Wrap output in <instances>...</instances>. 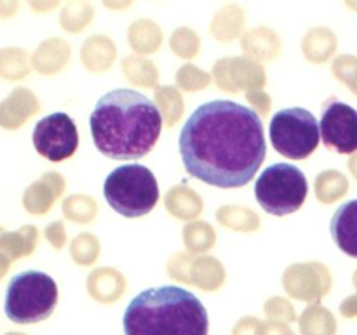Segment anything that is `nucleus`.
I'll list each match as a JSON object with an SVG mask.
<instances>
[{
    "instance_id": "obj_1",
    "label": "nucleus",
    "mask_w": 357,
    "mask_h": 335,
    "mask_svg": "<svg viewBox=\"0 0 357 335\" xmlns=\"http://www.w3.org/2000/svg\"><path fill=\"white\" fill-rule=\"evenodd\" d=\"M178 147L188 174L220 188L250 184L267 156L260 115L232 100L195 108L181 128Z\"/></svg>"
},
{
    "instance_id": "obj_2",
    "label": "nucleus",
    "mask_w": 357,
    "mask_h": 335,
    "mask_svg": "<svg viewBox=\"0 0 357 335\" xmlns=\"http://www.w3.org/2000/svg\"><path fill=\"white\" fill-rule=\"evenodd\" d=\"M89 126L94 145L103 156L132 161L155 147L162 131V115L145 94L121 87L98 100Z\"/></svg>"
},
{
    "instance_id": "obj_3",
    "label": "nucleus",
    "mask_w": 357,
    "mask_h": 335,
    "mask_svg": "<svg viewBox=\"0 0 357 335\" xmlns=\"http://www.w3.org/2000/svg\"><path fill=\"white\" fill-rule=\"evenodd\" d=\"M124 335H208L204 304L176 285L153 286L128 304L122 318Z\"/></svg>"
},
{
    "instance_id": "obj_4",
    "label": "nucleus",
    "mask_w": 357,
    "mask_h": 335,
    "mask_svg": "<svg viewBox=\"0 0 357 335\" xmlns=\"http://www.w3.org/2000/svg\"><path fill=\"white\" fill-rule=\"evenodd\" d=\"M103 194L114 211L126 218L149 215L159 201L157 178L146 166L138 163L115 168L105 178Z\"/></svg>"
},
{
    "instance_id": "obj_5",
    "label": "nucleus",
    "mask_w": 357,
    "mask_h": 335,
    "mask_svg": "<svg viewBox=\"0 0 357 335\" xmlns=\"http://www.w3.org/2000/svg\"><path fill=\"white\" fill-rule=\"evenodd\" d=\"M58 304V285L42 271L13 276L6 290L3 311L13 323L31 325L47 320Z\"/></svg>"
},
{
    "instance_id": "obj_6",
    "label": "nucleus",
    "mask_w": 357,
    "mask_h": 335,
    "mask_svg": "<svg viewBox=\"0 0 357 335\" xmlns=\"http://www.w3.org/2000/svg\"><path fill=\"white\" fill-rule=\"evenodd\" d=\"M309 194L302 170L288 163L265 168L255 184V198L268 215L284 216L298 211Z\"/></svg>"
},
{
    "instance_id": "obj_7",
    "label": "nucleus",
    "mask_w": 357,
    "mask_h": 335,
    "mask_svg": "<svg viewBox=\"0 0 357 335\" xmlns=\"http://www.w3.org/2000/svg\"><path fill=\"white\" fill-rule=\"evenodd\" d=\"M272 147L288 159L300 161L317 149L321 140L319 122L302 107L279 110L268 126Z\"/></svg>"
},
{
    "instance_id": "obj_8",
    "label": "nucleus",
    "mask_w": 357,
    "mask_h": 335,
    "mask_svg": "<svg viewBox=\"0 0 357 335\" xmlns=\"http://www.w3.org/2000/svg\"><path fill=\"white\" fill-rule=\"evenodd\" d=\"M31 140L40 156L52 163H59L75 154L79 147V131L68 114L54 112L35 124Z\"/></svg>"
},
{
    "instance_id": "obj_9",
    "label": "nucleus",
    "mask_w": 357,
    "mask_h": 335,
    "mask_svg": "<svg viewBox=\"0 0 357 335\" xmlns=\"http://www.w3.org/2000/svg\"><path fill=\"white\" fill-rule=\"evenodd\" d=\"M324 145L338 154H354L357 150V110L338 100L324 105L319 122Z\"/></svg>"
},
{
    "instance_id": "obj_10",
    "label": "nucleus",
    "mask_w": 357,
    "mask_h": 335,
    "mask_svg": "<svg viewBox=\"0 0 357 335\" xmlns=\"http://www.w3.org/2000/svg\"><path fill=\"white\" fill-rule=\"evenodd\" d=\"M330 232L344 253L357 258V199L344 202L333 213Z\"/></svg>"
}]
</instances>
